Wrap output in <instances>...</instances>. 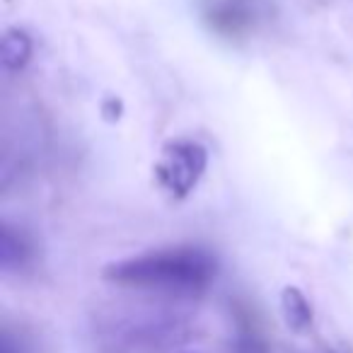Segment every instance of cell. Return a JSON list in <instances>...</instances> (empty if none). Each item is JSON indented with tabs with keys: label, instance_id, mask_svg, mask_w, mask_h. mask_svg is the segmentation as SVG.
<instances>
[{
	"label": "cell",
	"instance_id": "4",
	"mask_svg": "<svg viewBox=\"0 0 353 353\" xmlns=\"http://www.w3.org/2000/svg\"><path fill=\"white\" fill-rule=\"evenodd\" d=\"M32 59V39L22 30H6L0 37V63L6 70H22Z\"/></svg>",
	"mask_w": 353,
	"mask_h": 353
},
{
	"label": "cell",
	"instance_id": "1",
	"mask_svg": "<svg viewBox=\"0 0 353 353\" xmlns=\"http://www.w3.org/2000/svg\"><path fill=\"white\" fill-rule=\"evenodd\" d=\"M102 279L126 288L201 293L216 279V259L196 247L148 252L104 266Z\"/></svg>",
	"mask_w": 353,
	"mask_h": 353
},
{
	"label": "cell",
	"instance_id": "6",
	"mask_svg": "<svg viewBox=\"0 0 353 353\" xmlns=\"http://www.w3.org/2000/svg\"><path fill=\"white\" fill-rule=\"evenodd\" d=\"M121 112H123L121 99L107 97V99L102 102V117L107 119V121H119V119H121Z\"/></svg>",
	"mask_w": 353,
	"mask_h": 353
},
{
	"label": "cell",
	"instance_id": "3",
	"mask_svg": "<svg viewBox=\"0 0 353 353\" xmlns=\"http://www.w3.org/2000/svg\"><path fill=\"white\" fill-rule=\"evenodd\" d=\"M281 314H283L285 327L295 334H305L312 327V305L295 285H285L281 290Z\"/></svg>",
	"mask_w": 353,
	"mask_h": 353
},
{
	"label": "cell",
	"instance_id": "7",
	"mask_svg": "<svg viewBox=\"0 0 353 353\" xmlns=\"http://www.w3.org/2000/svg\"><path fill=\"white\" fill-rule=\"evenodd\" d=\"M194 353H196V351H194Z\"/></svg>",
	"mask_w": 353,
	"mask_h": 353
},
{
	"label": "cell",
	"instance_id": "2",
	"mask_svg": "<svg viewBox=\"0 0 353 353\" xmlns=\"http://www.w3.org/2000/svg\"><path fill=\"white\" fill-rule=\"evenodd\" d=\"M208 167V152L201 143L196 141H170L162 148V157L152 172L155 179L170 196L184 199L199 179L203 176Z\"/></svg>",
	"mask_w": 353,
	"mask_h": 353
},
{
	"label": "cell",
	"instance_id": "5",
	"mask_svg": "<svg viewBox=\"0 0 353 353\" xmlns=\"http://www.w3.org/2000/svg\"><path fill=\"white\" fill-rule=\"evenodd\" d=\"M27 259H30V247L22 240V235H17L12 228L3 225L0 230V266L3 271L20 269L27 264Z\"/></svg>",
	"mask_w": 353,
	"mask_h": 353
}]
</instances>
